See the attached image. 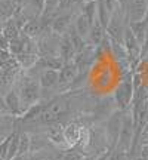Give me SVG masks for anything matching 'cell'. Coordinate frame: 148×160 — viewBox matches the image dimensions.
<instances>
[{
  "label": "cell",
  "instance_id": "cell-1",
  "mask_svg": "<svg viewBox=\"0 0 148 160\" xmlns=\"http://www.w3.org/2000/svg\"><path fill=\"white\" fill-rule=\"evenodd\" d=\"M13 88L17 89L18 95H19V99H21L22 114L31 105H34L36 102L40 101V85L36 76L28 74L27 71L22 70L21 74L18 76Z\"/></svg>",
  "mask_w": 148,
  "mask_h": 160
},
{
  "label": "cell",
  "instance_id": "cell-2",
  "mask_svg": "<svg viewBox=\"0 0 148 160\" xmlns=\"http://www.w3.org/2000/svg\"><path fill=\"white\" fill-rule=\"evenodd\" d=\"M113 99L116 102V107L121 111H127L131 108L132 97H133V83H132V73L126 71L123 79L120 82L117 88L113 92Z\"/></svg>",
  "mask_w": 148,
  "mask_h": 160
},
{
  "label": "cell",
  "instance_id": "cell-3",
  "mask_svg": "<svg viewBox=\"0 0 148 160\" xmlns=\"http://www.w3.org/2000/svg\"><path fill=\"white\" fill-rule=\"evenodd\" d=\"M123 116H125V111L116 108L104 122V131H105V138H107L110 150H114L117 145L119 133L121 129V123H123Z\"/></svg>",
  "mask_w": 148,
  "mask_h": 160
},
{
  "label": "cell",
  "instance_id": "cell-4",
  "mask_svg": "<svg viewBox=\"0 0 148 160\" xmlns=\"http://www.w3.org/2000/svg\"><path fill=\"white\" fill-rule=\"evenodd\" d=\"M126 25H127V21H126L125 11H123L121 8H117V9L111 13L110 21H108V24H107V27H105V36H107L110 40H113V42L121 43Z\"/></svg>",
  "mask_w": 148,
  "mask_h": 160
},
{
  "label": "cell",
  "instance_id": "cell-5",
  "mask_svg": "<svg viewBox=\"0 0 148 160\" xmlns=\"http://www.w3.org/2000/svg\"><path fill=\"white\" fill-rule=\"evenodd\" d=\"M133 139H135V126H133L131 110H127V111H125V116H123V123H121V129H120L116 148L129 153L132 144H133Z\"/></svg>",
  "mask_w": 148,
  "mask_h": 160
},
{
  "label": "cell",
  "instance_id": "cell-6",
  "mask_svg": "<svg viewBox=\"0 0 148 160\" xmlns=\"http://www.w3.org/2000/svg\"><path fill=\"white\" fill-rule=\"evenodd\" d=\"M117 108L116 107V102H114L113 97H104L101 99H98L96 104L92 107L91 110V117H92V122H93V125H96V123H104L107 117H108L111 113H113L114 110Z\"/></svg>",
  "mask_w": 148,
  "mask_h": 160
},
{
  "label": "cell",
  "instance_id": "cell-7",
  "mask_svg": "<svg viewBox=\"0 0 148 160\" xmlns=\"http://www.w3.org/2000/svg\"><path fill=\"white\" fill-rule=\"evenodd\" d=\"M77 67L73 61L64 62L62 67L58 70V85H57V93H64L70 89L71 83L74 82L77 76Z\"/></svg>",
  "mask_w": 148,
  "mask_h": 160
},
{
  "label": "cell",
  "instance_id": "cell-8",
  "mask_svg": "<svg viewBox=\"0 0 148 160\" xmlns=\"http://www.w3.org/2000/svg\"><path fill=\"white\" fill-rule=\"evenodd\" d=\"M127 22L141 21L148 15V0H127L125 6Z\"/></svg>",
  "mask_w": 148,
  "mask_h": 160
},
{
  "label": "cell",
  "instance_id": "cell-9",
  "mask_svg": "<svg viewBox=\"0 0 148 160\" xmlns=\"http://www.w3.org/2000/svg\"><path fill=\"white\" fill-rule=\"evenodd\" d=\"M79 12H73V11H58V13L55 15V18L52 19L51 24V31L55 34L61 36L64 34L67 28L73 24L74 17L77 15Z\"/></svg>",
  "mask_w": 148,
  "mask_h": 160
},
{
  "label": "cell",
  "instance_id": "cell-10",
  "mask_svg": "<svg viewBox=\"0 0 148 160\" xmlns=\"http://www.w3.org/2000/svg\"><path fill=\"white\" fill-rule=\"evenodd\" d=\"M39 85H40V92H52V95H59L57 93V85H58V71L57 70H49L46 68L43 71H40L39 77Z\"/></svg>",
  "mask_w": 148,
  "mask_h": 160
},
{
  "label": "cell",
  "instance_id": "cell-11",
  "mask_svg": "<svg viewBox=\"0 0 148 160\" xmlns=\"http://www.w3.org/2000/svg\"><path fill=\"white\" fill-rule=\"evenodd\" d=\"M30 133V153H39L43 150L52 148L53 145L51 144L47 135L45 131H33L28 132Z\"/></svg>",
  "mask_w": 148,
  "mask_h": 160
},
{
  "label": "cell",
  "instance_id": "cell-12",
  "mask_svg": "<svg viewBox=\"0 0 148 160\" xmlns=\"http://www.w3.org/2000/svg\"><path fill=\"white\" fill-rule=\"evenodd\" d=\"M3 99H5V105L7 113L15 117H19L22 116V110H21V99H19V95H18L17 89L12 86L9 91L3 95Z\"/></svg>",
  "mask_w": 148,
  "mask_h": 160
},
{
  "label": "cell",
  "instance_id": "cell-13",
  "mask_svg": "<svg viewBox=\"0 0 148 160\" xmlns=\"http://www.w3.org/2000/svg\"><path fill=\"white\" fill-rule=\"evenodd\" d=\"M15 125H17L15 116L0 111V142L5 141L7 137H11L12 132L15 131Z\"/></svg>",
  "mask_w": 148,
  "mask_h": 160
},
{
  "label": "cell",
  "instance_id": "cell-14",
  "mask_svg": "<svg viewBox=\"0 0 148 160\" xmlns=\"http://www.w3.org/2000/svg\"><path fill=\"white\" fill-rule=\"evenodd\" d=\"M58 55L62 59V62H70L73 61L76 57V51H74L73 45L70 39L65 34L59 36V43H58Z\"/></svg>",
  "mask_w": 148,
  "mask_h": 160
},
{
  "label": "cell",
  "instance_id": "cell-15",
  "mask_svg": "<svg viewBox=\"0 0 148 160\" xmlns=\"http://www.w3.org/2000/svg\"><path fill=\"white\" fill-rule=\"evenodd\" d=\"M104 37H105V28H104L102 25L95 19V21L92 22V25H91L89 34H87V37H86V43H87V45H91V46L98 48V46L102 43Z\"/></svg>",
  "mask_w": 148,
  "mask_h": 160
},
{
  "label": "cell",
  "instance_id": "cell-16",
  "mask_svg": "<svg viewBox=\"0 0 148 160\" xmlns=\"http://www.w3.org/2000/svg\"><path fill=\"white\" fill-rule=\"evenodd\" d=\"M43 31H45V28H43V25H42V22H40L39 17L33 18V19H28V21L21 27V34L27 36V37H30V39H34V40L37 39Z\"/></svg>",
  "mask_w": 148,
  "mask_h": 160
},
{
  "label": "cell",
  "instance_id": "cell-17",
  "mask_svg": "<svg viewBox=\"0 0 148 160\" xmlns=\"http://www.w3.org/2000/svg\"><path fill=\"white\" fill-rule=\"evenodd\" d=\"M91 25H92V22L85 17V15H83V13H81V12H79V13L74 17V19H73L74 30L77 31V34L81 36L85 40H86V37H87V34H89Z\"/></svg>",
  "mask_w": 148,
  "mask_h": 160
},
{
  "label": "cell",
  "instance_id": "cell-18",
  "mask_svg": "<svg viewBox=\"0 0 148 160\" xmlns=\"http://www.w3.org/2000/svg\"><path fill=\"white\" fill-rule=\"evenodd\" d=\"M17 0H0V24L11 19L17 11Z\"/></svg>",
  "mask_w": 148,
  "mask_h": 160
},
{
  "label": "cell",
  "instance_id": "cell-19",
  "mask_svg": "<svg viewBox=\"0 0 148 160\" xmlns=\"http://www.w3.org/2000/svg\"><path fill=\"white\" fill-rule=\"evenodd\" d=\"M21 34V28H19V25L15 22V19L11 18V19H7L5 22L2 24V36L7 40H13L19 37Z\"/></svg>",
  "mask_w": 148,
  "mask_h": 160
},
{
  "label": "cell",
  "instance_id": "cell-20",
  "mask_svg": "<svg viewBox=\"0 0 148 160\" xmlns=\"http://www.w3.org/2000/svg\"><path fill=\"white\" fill-rule=\"evenodd\" d=\"M19 64V67L22 70H28L33 65H36L37 59H39V53H33V52H21L19 55L13 57Z\"/></svg>",
  "mask_w": 148,
  "mask_h": 160
},
{
  "label": "cell",
  "instance_id": "cell-21",
  "mask_svg": "<svg viewBox=\"0 0 148 160\" xmlns=\"http://www.w3.org/2000/svg\"><path fill=\"white\" fill-rule=\"evenodd\" d=\"M28 153H30V133L25 131H19L17 156H25V154H28Z\"/></svg>",
  "mask_w": 148,
  "mask_h": 160
},
{
  "label": "cell",
  "instance_id": "cell-22",
  "mask_svg": "<svg viewBox=\"0 0 148 160\" xmlns=\"http://www.w3.org/2000/svg\"><path fill=\"white\" fill-rule=\"evenodd\" d=\"M80 12H81L91 22H93V21L96 19V0H91V2L83 3Z\"/></svg>",
  "mask_w": 148,
  "mask_h": 160
},
{
  "label": "cell",
  "instance_id": "cell-23",
  "mask_svg": "<svg viewBox=\"0 0 148 160\" xmlns=\"http://www.w3.org/2000/svg\"><path fill=\"white\" fill-rule=\"evenodd\" d=\"M22 51H24V43H22V39H21V34H19V37H17V39L9 40V45H7V52L11 53L12 57H17V55H19Z\"/></svg>",
  "mask_w": 148,
  "mask_h": 160
},
{
  "label": "cell",
  "instance_id": "cell-24",
  "mask_svg": "<svg viewBox=\"0 0 148 160\" xmlns=\"http://www.w3.org/2000/svg\"><path fill=\"white\" fill-rule=\"evenodd\" d=\"M136 156L141 160H148V144H142V145H138L136 148Z\"/></svg>",
  "mask_w": 148,
  "mask_h": 160
},
{
  "label": "cell",
  "instance_id": "cell-25",
  "mask_svg": "<svg viewBox=\"0 0 148 160\" xmlns=\"http://www.w3.org/2000/svg\"><path fill=\"white\" fill-rule=\"evenodd\" d=\"M7 45H9V40L5 39L0 33V51H7Z\"/></svg>",
  "mask_w": 148,
  "mask_h": 160
},
{
  "label": "cell",
  "instance_id": "cell-26",
  "mask_svg": "<svg viewBox=\"0 0 148 160\" xmlns=\"http://www.w3.org/2000/svg\"><path fill=\"white\" fill-rule=\"evenodd\" d=\"M0 111H2V113H7L6 105H5V99H3V95H0Z\"/></svg>",
  "mask_w": 148,
  "mask_h": 160
},
{
  "label": "cell",
  "instance_id": "cell-27",
  "mask_svg": "<svg viewBox=\"0 0 148 160\" xmlns=\"http://www.w3.org/2000/svg\"><path fill=\"white\" fill-rule=\"evenodd\" d=\"M126 2H127V0H117V3H119V6H120V8H121V9H123V11H125Z\"/></svg>",
  "mask_w": 148,
  "mask_h": 160
},
{
  "label": "cell",
  "instance_id": "cell-28",
  "mask_svg": "<svg viewBox=\"0 0 148 160\" xmlns=\"http://www.w3.org/2000/svg\"><path fill=\"white\" fill-rule=\"evenodd\" d=\"M80 160H96V159H95V156H81Z\"/></svg>",
  "mask_w": 148,
  "mask_h": 160
},
{
  "label": "cell",
  "instance_id": "cell-29",
  "mask_svg": "<svg viewBox=\"0 0 148 160\" xmlns=\"http://www.w3.org/2000/svg\"><path fill=\"white\" fill-rule=\"evenodd\" d=\"M127 160H141V159H139L138 156H132V157H129V159H127Z\"/></svg>",
  "mask_w": 148,
  "mask_h": 160
},
{
  "label": "cell",
  "instance_id": "cell-30",
  "mask_svg": "<svg viewBox=\"0 0 148 160\" xmlns=\"http://www.w3.org/2000/svg\"><path fill=\"white\" fill-rule=\"evenodd\" d=\"M77 2H80V3H86V2H91V0H77Z\"/></svg>",
  "mask_w": 148,
  "mask_h": 160
},
{
  "label": "cell",
  "instance_id": "cell-31",
  "mask_svg": "<svg viewBox=\"0 0 148 160\" xmlns=\"http://www.w3.org/2000/svg\"><path fill=\"white\" fill-rule=\"evenodd\" d=\"M147 111H148V95H147Z\"/></svg>",
  "mask_w": 148,
  "mask_h": 160
},
{
  "label": "cell",
  "instance_id": "cell-32",
  "mask_svg": "<svg viewBox=\"0 0 148 160\" xmlns=\"http://www.w3.org/2000/svg\"><path fill=\"white\" fill-rule=\"evenodd\" d=\"M144 144H148V138H147V141H145V142H144Z\"/></svg>",
  "mask_w": 148,
  "mask_h": 160
}]
</instances>
